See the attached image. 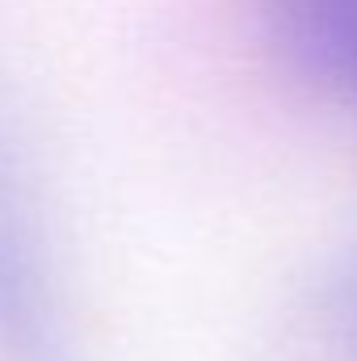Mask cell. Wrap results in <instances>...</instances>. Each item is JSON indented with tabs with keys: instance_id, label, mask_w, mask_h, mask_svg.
<instances>
[{
	"instance_id": "cell-3",
	"label": "cell",
	"mask_w": 357,
	"mask_h": 361,
	"mask_svg": "<svg viewBox=\"0 0 357 361\" xmlns=\"http://www.w3.org/2000/svg\"><path fill=\"white\" fill-rule=\"evenodd\" d=\"M349 298H353V341H357V286H353V294H349Z\"/></svg>"
},
{
	"instance_id": "cell-4",
	"label": "cell",
	"mask_w": 357,
	"mask_h": 361,
	"mask_svg": "<svg viewBox=\"0 0 357 361\" xmlns=\"http://www.w3.org/2000/svg\"><path fill=\"white\" fill-rule=\"evenodd\" d=\"M353 97H357V85H353Z\"/></svg>"
},
{
	"instance_id": "cell-2",
	"label": "cell",
	"mask_w": 357,
	"mask_h": 361,
	"mask_svg": "<svg viewBox=\"0 0 357 361\" xmlns=\"http://www.w3.org/2000/svg\"><path fill=\"white\" fill-rule=\"evenodd\" d=\"M273 51L311 85L349 92L357 85V0H257Z\"/></svg>"
},
{
	"instance_id": "cell-1",
	"label": "cell",
	"mask_w": 357,
	"mask_h": 361,
	"mask_svg": "<svg viewBox=\"0 0 357 361\" xmlns=\"http://www.w3.org/2000/svg\"><path fill=\"white\" fill-rule=\"evenodd\" d=\"M0 361H76L34 173L0 114Z\"/></svg>"
}]
</instances>
